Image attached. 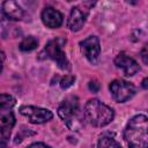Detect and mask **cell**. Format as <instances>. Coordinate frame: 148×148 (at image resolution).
<instances>
[{
    "label": "cell",
    "instance_id": "obj_1",
    "mask_svg": "<svg viewBox=\"0 0 148 148\" xmlns=\"http://www.w3.org/2000/svg\"><path fill=\"white\" fill-rule=\"evenodd\" d=\"M124 139L130 148H148V117L136 114L131 118L124 130Z\"/></svg>",
    "mask_w": 148,
    "mask_h": 148
},
{
    "label": "cell",
    "instance_id": "obj_2",
    "mask_svg": "<svg viewBox=\"0 0 148 148\" xmlns=\"http://www.w3.org/2000/svg\"><path fill=\"white\" fill-rule=\"evenodd\" d=\"M84 119L95 127H104L114 118V111L97 98H90L83 110Z\"/></svg>",
    "mask_w": 148,
    "mask_h": 148
},
{
    "label": "cell",
    "instance_id": "obj_3",
    "mask_svg": "<svg viewBox=\"0 0 148 148\" xmlns=\"http://www.w3.org/2000/svg\"><path fill=\"white\" fill-rule=\"evenodd\" d=\"M58 114L71 131H79L83 125L84 114L81 112L80 102L76 96H67L58 106Z\"/></svg>",
    "mask_w": 148,
    "mask_h": 148
},
{
    "label": "cell",
    "instance_id": "obj_4",
    "mask_svg": "<svg viewBox=\"0 0 148 148\" xmlns=\"http://www.w3.org/2000/svg\"><path fill=\"white\" fill-rule=\"evenodd\" d=\"M66 43V39L64 38H54L46 43L44 49L38 54L39 59H51L57 62L58 67L62 71H69L71 64L66 57V53L64 52V45Z\"/></svg>",
    "mask_w": 148,
    "mask_h": 148
},
{
    "label": "cell",
    "instance_id": "obj_5",
    "mask_svg": "<svg viewBox=\"0 0 148 148\" xmlns=\"http://www.w3.org/2000/svg\"><path fill=\"white\" fill-rule=\"evenodd\" d=\"M109 89H110L112 98L118 103L127 102L135 94L134 84L128 81L121 80V79H117V80H113L112 82H110Z\"/></svg>",
    "mask_w": 148,
    "mask_h": 148
},
{
    "label": "cell",
    "instance_id": "obj_6",
    "mask_svg": "<svg viewBox=\"0 0 148 148\" xmlns=\"http://www.w3.org/2000/svg\"><path fill=\"white\" fill-rule=\"evenodd\" d=\"M13 108H3L0 106V143L1 148H6L7 143L9 142L12 130L16 123L15 116L12 111Z\"/></svg>",
    "mask_w": 148,
    "mask_h": 148
},
{
    "label": "cell",
    "instance_id": "obj_7",
    "mask_svg": "<svg viewBox=\"0 0 148 148\" xmlns=\"http://www.w3.org/2000/svg\"><path fill=\"white\" fill-rule=\"evenodd\" d=\"M20 113L28 118L31 124H44L50 121L53 118V113L43 108L34 105H23L20 108Z\"/></svg>",
    "mask_w": 148,
    "mask_h": 148
},
{
    "label": "cell",
    "instance_id": "obj_8",
    "mask_svg": "<svg viewBox=\"0 0 148 148\" xmlns=\"http://www.w3.org/2000/svg\"><path fill=\"white\" fill-rule=\"evenodd\" d=\"M80 50L90 64L96 65L98 62L101 54V44L97 36H89L83 39L80 43Z\"/></svg>",
    "mask_w": 148,
    "mask_h": 148
},
{
    "label": "cell",
    "instance_id": "obj_9",
    "mask_svg": "<svg viewBox=\"0 0 148 148\" xmlns=\"http://www.w3.org/2000/svg\"><path fill=\"white\" fill-rule=\"evenodd\" d=\"M114 65L118 68H121L126 76H133L140 71L139 64L133 58L128 57L125 53H119L114 58Z\"/></svg>",
    "mask_w": 148,
    "mask_h": 148
},
{
    "label": "cell",
    "instance_id": "obj_10",
    "mask_svg": "<svg viewBox=\"0 0 148 148\" xmlns=\"http://www.w3.org/2000/svg\"><path fill=\"white\" fill-rule=\"evenodd\" d=\"M40 17H42L43 23L47 28H51V29L59 28L62 24V21H64L62 14L53 7H45L42 10Z\"/></svg>",
    "mask_w": 148,
    "mask_h": 148
},
{
    "label": "cell",
    "instance_id": "obj_11",
    "mask_svg": "<svg viewBox=\"0 0 148 148\" xmlns=\"http://www.w3.org/2000/svg\"><path fill=\"white\" fill-rule=\"evenodd\" d=\"M87 14H88V10L81 9L79 6L73 7L72 10H71L69 17H68V22H67V25H68L69 30L74 31V32L79 31L86 22Z\"/></svg>",
    "mask_w": 148,
    "mask_h": 148
},
{
    "label": "cell",
    "instance_id": "obj_12",
    "mask_svg": "<svg viewBox=\"0 0 148 148\" xmlns=\"http://www.w3.org/2000/svg\"><path fill=\"white\" fill-rule=\"evenodd\" d=\"M24 16V10L15 1L2 2V17L12 21H20Z\"/></svg>",
    "mask_w": 148,
    "mask_h": 148
},
{
    "label": "cell",
    "instance_id": "obj_13",
    "mask_svg": "<svg viewBox=\"0 0 148 148\" xmlns=\"http://www.w3.org/2000/svg\"><path fill=\"white\" fill-rule=\"evenodd\" d=\"M97 148H123L121 145L110 133H104L99 136Z\"/></svg>",
    "mask_w": 148,
    "mask_h": 148
},
{
    "label": "cell",
    "instance_id": "obj_14",
    "mask_svg": "<svg viewBox=\"0 0 148 148\" xmlns=\"http://www.w3.org/2000/svg\"><path fill=\"white\" fill-rule=\"evenodd\" d=\"M37 46H38V39L35 36H27L20 43L18 49L23 52H29V51L35 50Z\"/></svg>",
    "mask_w": 148,
    "mask_h": 148
},
{
    "label": "cell",
    "instance_id": "obj_15",
    "mask_svg": "<svg viewBox=\"0 0 148 148\" xmlns=\"http://www.w3.org/2000/svg\"><path fill=\"white\" fill-rule=\"evenodd\" d=\"M16 104V99L8 94H1L0 95V106L3 108H13Z\"/></svg>",
    "mask_w": 148,
    "mask_h": 148
},
{
    "label": "cell",
    "instance_id": "obj_16",
    "mask_svg": "<svg viewBox=\"0 0 148 148\" xmlns=\"http://www.w3.org/2000/svg\"><path fill=\"white\" fill-rule=\"evenodd\" d=\"M75 82V76L74 75H65L61 80H60V87L61 89H68L71 86H73V83Z\"/></svg>",
    "mask_w": 148,
    "mask_h": 148
},
{
    "label": "cell",
    "instance_id": "obj_17",
    "mask_svg": "<svg viewBox=\"0 0 148 148\" xmlns=\"http://www.w3.org/2000/svg\"><path fill=\"white\" fill-rule=\"evenodd\" d=\"M140 56H141L142 61H143L146 65H148V43L143 45V47H142V50H141V52H140Z\"/></svg>",
    "mask_w": 148,
    "mask_h": 148
},
{
    "label": "cell",
    "instance_id": "obj_18",
    "mask_svg": "<svg viewBox=\"0 0 148 148\" xmlns=\"http://www.w3.org/2000/svg\"><path fill=\"white\" fill-rule=\"evenodd\" d=\"M99 83L97 82V81H95V80H92V81H90L89 82V84H88V88H89V90L90 91H92V92H97L98 90H99Z\"/></svg>",
    "mask_w": 148,
    "mask_h": 148
},
{
    "label": "cell",
    "instance_id": "obj_19",
    "mask_svg": "<svg viewBox=\"0 0 148 148\" xmlns=\"http://www.w3.org/2000/svg\"><path fill=\"white\" fill-rule=\"evenodd\" d=\"M28 148H51V147L45 145V143H43V142H34Z\"/></svg>",
    "mask_w": 148,
    "mask_h": 148
},
{
    "label": "cell",
    "instance_id": "obj_20",
    "mask_svg": "<svg viewBox=\"0 0 148 148\" xmlns=\"http://www.w3.org/2000/svg\"><path fill=\"white\" fill-rule=\"evenodd\" d=\"M141 87H142L143 89L148 90V77H145V79L142 80V82H141Z\"/></svg>",
    "mask_w": 148,
    "mask_h": 148
}]
</instances>
